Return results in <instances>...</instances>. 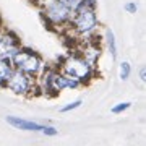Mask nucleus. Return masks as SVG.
Instances as JSON below:
<instances>
[{"label": "nucleus", "instance_id": "obj_1", "mask_svg": "<svg viewBox=\"0 0 146 146\" xmlns=\"http://www.w3.org/2000/svg\"><path fill=\"white\" fill-rule=\"evenodd\" d=\"M99 28L98 18V2L96 0H80L72 10V20L67 33L73 34L75 39L84 41L96 36Z\"/></svg>", "mask_w": 146, "mask_h": 146}, {"label": "nucleus", "instance_id": "obj_2", "mask_svg": "<svg viewBox=\"0 0 146 146\" xmlns=\"http://www.w3.org/2000/svg\"><path fill=\"white\" fill-rule=\"evenodd\" d=\"M37 91L44 96H57L65 89H78L81 84L76 80L67 76L55 67H46V70L36 78Z\"/></svg>", "mask_w": 146, "mask_h": 146}, {"label": "nucleus", "instance_id": "obj_3", "mask_svg": "<svg viewBox=\"0 0 146 146\" xmlns=\"http://www.w3.org/2000/svg\"><path fill=\"white\" fill-rule=\"evenodd\" d=\"M58 70L65 73L67 76H70V78L76 80L81 86L88 84L96 76V67L91 65L78 50L67 54L62 58L60 65H58Z\"/></svg>", "mask_w": 146, "mask_h": 146}, {"label": "nucleus", "instance_id": "obj_4", "mask_svg": "<svg viewBox=\"0 0 146 146\" xmlns=\"http://www.w3.org/2000/svg\"><path fill=\"white\" fill-rule=\"evenodd\" d=\"M39 10H41L42 20L49 29L57 33L68 29L70 20H72V8L65 7L58 0H49L44 5L39 7Z\"/></svg>", "mask_w": 146, "mask_h": 146}, {"label": "nucleus", "instance_id": "obj_5", "mask_svg": "<svg viewBox=\"0 0 146 146\" xmlns=\"http://www.w3.org/2000/svg\"><path fill=\"white\" fill-rule=\"evenodd\" d=\"M10 62L13 65V70L26 73L33 78H37L47 67L41 55L34 52L33 49H29V47H21Z\"/></svg>", "mask_w": 146, "mask_h": 146}, {"label": "nucleus", "instance_id": "obj_6", "mask_svg": "<svg viewBox=\"0 0 146 146\" xmlns=\"http://www.w3.org/2000/svg\"><path fill=\"white\" fill-rule=\"evenodd\" d=\"M3 86L13 94H16V96H25V98L37 93L36 78H33V76H29V75L23 72H18V70L11 72V75L3 83Z\"/></svg>", "mask_w": 146, "mask_h": 146}, {"label": "nucleus", "instance_id": "obj_7", "mask_svg": "<svg viewBox=\"0 0 146 146\" xmlns=\"http://www.w3.org/2000/svg\"><path fill=\"white\" fill-rule=\"evenodd\" d=\"M21 41L13 31L10 29H0V57L11 60L15 54L21 49Z\"/></svg>", "mask_w": 146, "mask_h": 146}, {"label": "nucleus", "instance_id": "obj_8", "mask_svg": "<svg viewBox=\"0 0 146 146\" xmlns=\"http://www.w3.org/2000/svg\"><path fill=\"white\" fill-rule=\"evenodd\" d=\"M7 123L11 125L13 128L25 130V131H41L42 130L41 123L33 122V120H28V119H21V117H15V115H8L7 117Z\"/></svg>", "mask_w": 146, "mask_h": 146}, {"label": "nucleus", "instance_id": "obj_9", "mask_svg": "<svg viewBox=\"0 0 146 146\" xmlns=\"http://www.w3.org/2000/svg\"><path fill=\"white\" fill-rule=\"evenodd\" d=\"M104 42H106V47H107V52L110 54V58L117 60V55H119V52H117V39H115L114 31L109 29V28L104 33Z\"/></svg>", "mask_w": 146, "mask_h": 146}, {"label": "nucleus", "instance_id": "obj_10", "mask_svg": "<svg viewBox=\"0 0 146 146\" xmlns=\"http://www.w3.org/2000/svg\"><path fill=\"white\" fill-rule=\"evenodd\" d=\"M13 72V65H11L10 60H7V58H2L0 57V84L3 86V83L7 81V78L11 75Z\"/></svg>", "mask_w": 146, "mask_h": 146}, {"label": "nucleus", "instance_id": "obj_11", "mask_svg": "<svg viewBox=\"0 0 146 146\" xmlns=\"http://www.w3.org/2000/svg\"><path fill=\"white\" fill-rule=\"evenodd\" d=\"M131 75V65L130 62H122L119 65V78L122 81H127V80L130 78Z\"/></svg>", "mask_w": 146, "mask_h": 146}, {"label": "nucleus", "instance_id": "obj_12", "mask_svg": "<svg viewBox=\"0 0 146 146\" xmlns=\"http://www.w3.org/2000/svg\"><path fill=\"white\" fill-rule=\"evenodd\" d=\"M131 107V102L130 101H123V102H119V104H115L114 107H112V114H115V115H119V114H123L125 110H128Z\"/></svg>", "mask_w": 146, "mask_h": 146}, {"label": "nucleus", "instance_id": "obj_13", "mask_svg": "<svg viewBox=\"0 0 146 146\" xmlns=\"http://www.w3.org/2000/svg\"><path fill=\"white\" fill-rule=\"evenodd\" d=\"M81 104H83V101H81V99H76V101H73V102H68V104H65L63 107H60V112H62V114L72 112V110L81 107Z\"/></svg>", "mask_w": 146, "mask_h": 146}, {"label": "nucleus", "instance_id": "obj_14", "mask_svg": "<svg viewBox=\"0 0 146 146\" xmlns=\"http://www.w3.org/2000/svg\"><path fill=\"white\" fill-rule=\"evenodd\" d=\"M42 133L46 136H55L58 133V130L55 128V127H52V125H42Z\"/></svg>", "mask_w": 146, "mask_h": 146}, {"label": "nucleus", "instance_id": "obj_15", "mask_svg": "<svg viewBox=\"0 0 146 146\" xmlns=\"http://www.w3.org/2000/svg\"><path fill=\"white\" fill-rule=\"evenodd\" d=\"M127 13H130V15H135L136 11H138V5H136V2H127L125 5H123Z\"/></svg>", "mask_w": 146, "mask_h": 146}, {"label": "nucleus", "instance_id": "obj_16", "mask_svg": "<svg viewBox=\"0 0 146 146\" xmlns=\"http://www.w3.org/2000/svg\"><path fill=\"white\" fill-rule=\"evenodd\" d=\"M58 2H60V3H63V5L65 7H68V8H75V7L78 5V2L80 0H58Z\"/></svg>", "mask_w": 146, "mask_h": 146}, {"label": "nucleus", "instance_id": "obj_17", "mask_svg": "<svg viewBox=\"0 0 146 146\" xmlns=\"http://www.w3.org/2000/svg\"><path fill=\"white\" fill-rule=\"evenodd\" d=\"M140 80L143 81V83L146 81V68H145V67H143V68L140 70Z\"/></svg>", "mask_w": 146, "mask_h": 146}, {"label": "nucleus", "instance_id": "obj_18", "mask_svg": "<svg viewBox=\"0 0 146 146\" xmlns=\"http://www.w3.org/2000/svg\"><path fill=\"white\" fill-rule=\"evenodd\" d=\"M33 3H36L37 7H41V5H44V3H46V2H49V0H31Z\"/></svg>", "mask_w": 146, "mask_h": 146}, {"label": "nucleus", "instance_id": "obj_19", "mask_svg": "<svg viewBox=\"0 0 146 146\" xmlns=\"http://www.w3.org/2000/svg\"><path fill=\"white\" fill-rule=\"evenodd\" d=\"M0 28H2V18H0Z\"/></svg>", "mask_w": 146, "mask_h": 146}, {"label": "nucleus", "instance_id": "obj_20", "mask_svg": "<svg viewBox=\"0 0 146 146\" xmlns=\"http://www.w3.org/2000/svg\"><path fill=\"white\" fill-rule=\"evenodd\" d=\"M0 29H2V28H0Z\"/></svg>", "mask_w": 146, "mask_h": 146}]
</instances>
